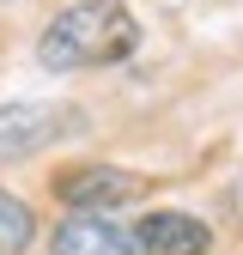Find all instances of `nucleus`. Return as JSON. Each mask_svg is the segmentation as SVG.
<instances>
[{"instance_id": "1", "label": "nucleus", "mask_w": 243, "mask_h": 255, "mask_svg": "<svg viewBox=\"0 0 243 255\" xmlns=\"http://www.w3.org/2000/svg\"><path fill=\"white\" fill-rule=\"evenodd\" d=\"M134 43H140V24L122 0H79L49 18L37 55L49 73H79V67H110V61L134 55Z\"/></svg>"}, {"instance_id": "2", "label": "nucleus", "mask_w": 243, "mask_h": 255, "mask_svg": "<svg viewBox=\"0 0 243 255\" xmlns=\"http://www.w3.org/2000/svg\"><path fill=\"white\" fill-rule=\"evenodd\" d=\"M79 128V110L67 104H0V158H30Z\"/></svg>"}, {"instance_id": "3", "label": "nucleus", "mask_w": 243, "mask_h": 255, "mask_svg": "<svg viewBox=\"0 0 243 255\" xmlns=\"http://www.w3.org/2000/svg\"><path fill=\"white\" fill-rule=\"evenodd\" d=\"M49 255H146L140 225H122V219L104 213H79V219H61Z\"/></svg>"}, {"instance_id": "4", "label": "nucleus", "mask_w": 243, "mask_h": 255, "mask_svg": "<svg viewBox=\"0 0 243 255\" xmlns=\"http://www.w3.org/2000/svg\"><path fill=\"white\" fill-rule=\"evenodd\" d=\"M140 176L134 170H116V164H85V170H73V176H61L55 182V195L67 201L73 213H116L122 201H134L140 195Z\"/></svg>"}, {"instance_id": "5", "label": "nucleus", "mask_w": 243, "mask_h": 255, "mask_svg": "<svg viewBox=\"0 0 243 255\" xmlns=\"http://www.w3.org/2000/svg\"><path fill=\"white\" fill-rule=\"evenodd\" d=\"M140 243H146V255H207L213 231L195 213H152V219H140Z\"/></svg>"}, {"instance_id": "6", "label": "nucleus", "mask_w": 243, "mask_h": 255, "mask_svg": "<svg viewBox=\"0 0 243 255\" xmlns=\"http://www.w3.org/2000/svg\"><path fill=\"white\" fill-rule=\"evenodd\" d=\"M37 237V219H30V207L18 195H6L0 188V255H24V243Z\"/></svg>"}, {"instance_id": "7", "label": "nucleus", "mask_w": 243, "mask_h": 255, "mask_svg": "<svg viewBox=\"0 0 243 255\" xmlns=\"http://www.w3.org/2000/svg\"><path fill=\"white\" fill-rule=\"evenodd\" d=\"M225 201H231V219L243 225V182H231V195H225Z\"/></svg>"}]
</instances>
